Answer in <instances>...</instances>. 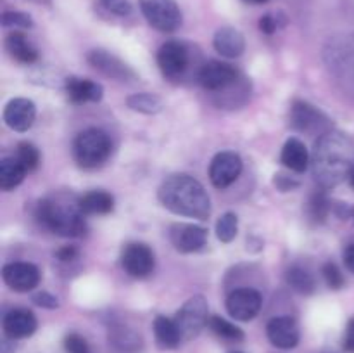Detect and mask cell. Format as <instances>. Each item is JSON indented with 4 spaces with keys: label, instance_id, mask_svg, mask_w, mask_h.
I'll return each mask as SVG.
<instances>
[{
    "label": "cell",
    "instance_id": "6da1fadb",
    "mask_svg": "<svg viewBox=\"0 0 354 353\" xmlns=\"http://www.w3.org/2000/svg\"><path fill=\"white\" fill-rule=\"evenodd\" d=\"M354 168V144L348 135L330 130L318 137L311 154L313 176L324 189L339 185Z\"/></svg>",
    "mask_w": 354,
    "mask_h": 353
},
{
    "label": "cell",
    "instance_id": "7a4b0ae2",
    "mask_svg": "<svg viewBox=\"0 0 354 353\" xmlns=\"http://www.w3.org/2000/svg\"><path fill=\"white\" fill-rule=\"evenodd\" d=\"M158 197L166 210L180 217L206 220L211 215V201L206 189L185 173L168 176L159 187Z\"/></svg>",
    "mask_w": 354,
    "mask_h": 353
},
{
    "label": "cell",
    "instance_id": "3957f363",
    "mask_svg": "<svg viewBox=\"0 0 354 353\" xmlns=\"http://www.w3.org/2000/svg\"><path fill=\"white\" fill-rule=\"evenodd\" d=\"M37 220L61 237H80L85 234V213L80 208V199L68 194H55L37 204Z\"/></svg>",
    "mask_w": 354,
    "mask_h": 353
},
{
    "label": "cell",
    "instance_id": "277c9868",
    "mask_svg": "<svg viewBox=\"0 0 354 353\" xmlns=\"http://www.w3.org/2000/svg\"><path fill=\"white\" fill-rule=\"evenodd\" d=\"M75 158L83 168H95L102 165L111 154V141L106 132L88 128L82 132L75 141Z\"/></svg>",
    "mask_w": 354,
    "mask_h": 353
},
{
    "label": "cell",
    "instance_id": "5b68a950",
    "mask_svg": "<svg viewBox=\"0 0 354 353\" xmlns=\"http://www.w3.org/2000/svg\"><path fill=\"white\" fill-rule=\"evenodd\" d=\"M207 315H209V307H207V301L204 296L196 294L185 301V305L180 308L175 317L183 341H190L203 332L206 324H209Z\"/></svg>",
    "mask_w": 354,
    "mask_h": 353
},
{
    "label": "cell",
    "instance_id": "8992f818",
    "mask_svg": "<svg viewBox=\"0 0 354 353\" xmlns=\"http://www.w3.org/2000/svg\"><path fill=\"white\" fill-rule=\"evenodd\" d=\"M140 10L152 28L171 33L182 24V10L175 0H140Z\"/></svg>",
    "mask_w": 354,
    "mask_h": 353
},
{
    "label": "cell",
    "instance_id": "52a82bcc",
    "mask_svg": "<svg viewBox=\"0 0 354 353\" xmlns=\"http://www.w3.org/2000/svg\"><path fill=\"white\" fill-rule=\"evenodd\" d=\"M290 127L297 132H303L308 135H318L332 130V125L328 116H325L320 109L311 106L304 100H294L290 107Z\"/></svg>",
    "mask_w": 354,
    "mask_h": 353
},
{
    "label": "cell",
    "instance_id": "ba28073f",
    "mask_svg": "<svg viewBox=\"0 0 354 353\" xmlns=\"http://www.w3.org/2000/svg\"><path fill=\"white\" fill-rule=\"evenodd\" d=\"M242 173V159L237 152H218L209 165V179L216 189L230 187Z\"/></svg>",
    "mask_w": 354,
    "mask_h": 353
},
{
    "label": "cell",
    "instance_id": "9c48e42d",
    "mask_svg": "<svg viewBox=\"0 0 354 353\" xmlns=\"http://www.w3.org/2000/svg\"><path fill=\"white\" fill-rule=\"evenodd\" d=\"M263 305L261 294L251 287L235 289L227 298V310L235 320L249 322L259 314Z\"/></svg>",
    "mask_w": 354,
    "mask_h": 353
},
{
    "label": "cell",
    "instance_id": "30bf717a",
    "mask_svg": "<svg viewBox=\"0 0 354 353\" xmlns=\"http://www.w3.org/2000/svg\"><path fill=\"white\" fill-rule=\"evenodd\" d=\"M121 265L128 275L142 279L154 270V253L147 244L131 242V244L124 246L123 253H121Z\"/></svg>",
    "mask_w": 354,
    "mask_h": 353
},
{
    "label": "cell",
    "instance_id": "8fae6325",
    "mask_svg": "<svg viewBox=\"0 0 354 353\" xmlns=\"http://www.w3.org/2000/svg\"><path fill=\"white\" fill-rule=\"evenodd\" d=\"M2 279L16 293H28L40 284V270L33 263H7L2 269Z\"/></svg>",
    "mask_w": 354,
    "mask_h": 353
},
{
    "label": "cell",
    "instance_id": "7c38bea8",
    "mask_svg": "<svg viewBox=\"0 0 354 353\" xmlns=\"http://www.w3.org/2000/svg\"><path fill=\"white\" fill-rule=\"evenodd\" d=\"M239 80V73L234 66L221 61H209L201 68L199 83L209 92H221Z\"/></svg>",
    "mask_w": 354,
    "mask_h": 353
},
{
    "label": "cell",
    "instance_id": "4fadbf2b",
    "mask_svg": "<svg viewBox=\"0 0 354 353\" xmlns=\"http://www.w3.org/2000/svg\"><path fill=\"white\" fill-rule=\"evenodd\" d=\"M169 241L180 253L199 251L206 246L207 230L194 224H175L169 227Z\"/></svg>",
    "mask_w": 354,
    "mask_h": 353
},
{
    "label": "cell",
    "instance_id": "5bb4252c",
    "mask_svg": "<svg viewBox=\"0 0 354 353\" xmlns=\"http://www.w3.org/2000/svg\"><path fill=\"white\" fill-rule=\"evenodd\" d=\"M86 59H88V62L97 69V71L109 76V78L120 80V82H128V80L137 78L135 71L127 64V62L121 61L116 55L109 54L107 51H100V48L90 51Z\"/></svg>",
    "mask_w": 354,
    "mask_h": 353
},
{
    "label": "cell",
    "instance_id": "9a60e30c",
    "mask_svg": "<svg viewBox=\"0 0 354 353\" xmlns=\"http://www.w3.org/2000/svg\"><path fill=\"white\" fill-rule=\"evenodd\" d=\"M35 118H37L35 102L24 97L9 100L3 109V121L14 132H28L33 127Z\"/></svg>",
    "mask_w": 354,
    "mask_h": 353
},
{
    "label": "cell",
    "instance_id": "2e32d148",
    "mask_svg": "<svg viewBox=\"0 0 354 353\" xmlns=\"http://www.w3.org/2000/svg\"><path fill=\"white\" fill-rule=\"evenodd\" d=\"M266 336L270 343L280 350H290L299 343V325L292 317H275L266 325Z\"/></svg>",
    "mask_w": 354,
    "mask_h": 353
},
{
    "label": "cell",
    "instance_id": "e0dca14e",
    "mask_svg": "<svg viewBox=\"0 0 354 353\" xmlns=\"http://www.w3.org/2000/svg\"><path fill=\"white\" fill-rule=\"evenodd\" d=\"M158 64L161 71L169 78L182 75L189 64V52L180 42H166L158 52Z\"/></svg>",
    "mask_w": 354,
    "mask_h": 353
},
{
    "label": "cell",
    "instance_id": "ac0fdd59",
    "mask_svg": "<svg viewBox=\"0 0 354 353\" xmlns=\"http://www.w3.org/2000/svg\"><path fill=\"white\" fill-rule=\"evenodd\" d=\"M3 334L7 338L12 339H24L30 338L35 331H37V317L31 314L30 310H23V308H17V310H10L9 314L3 317Z\"/></svg>",
    "mask_w": 354,
    "mask_h": 353
},
{
    "label": "cell",
    "instance_id": "d6986e66",
    "mask_svg": "<svg viewBox=\"0 0 354 353\" xmlns=\"http://www.w3.org/2000/svg\"><path fill=\"white\" fill-rule=\"evenodd\" d=\"M64 89L68 93V99L73 104L99 102L104 96V89L100 83L86 78H76V76L64 80Z\"/></svg>",
    "mask_w": 354,
    "mask_h": 353
},
{
    "label": "cell",
    "instance_id": "ffe728a7",
    "mask_svg": "<svg viewBox=\"0 0 354 353\" xmlns=\"http://www.w3.org/2000/svg\"><path fill=\"white\" fill-rule=\"evenodd\" d=\"M213 45L216 48L218 54H221L223 57L235 59L241 57L245 51V38L237 28L234 26H221L218 28L216 33H214Z\"/></svg>",
    "mask_w": 354,
    "mask_h": 353
},
{
    "label": "cell",
    "instance_id": "44dd1931",
    "mask_svg": "<svg viewBox=\"0 0 354 353\" xmlns=\"http://www.w3.org/2000/svg\"><path fill=\"white\" fill-rule=\"evenodd\" d=\"M280 161L287 166L289 170L296 173L306 172L308 165L311 163V156L308 152V147L304 145V142H301L299 138L292 137L286 142L282 149V154H280Z\"/></svg>",
    "mask_w": 354,
    "mask_h": 353
},
{
    "label": "cell",
    "instance_id": "7402d4cb",
    "mask_svg": "<svg viewBox=\"0 0 354 353\" xmlns=\"http://www.w3.org/2000/svg\"><path fill=\"white\" fill-rule=\"evenodd\" d=\"M6 48L12 59L23 64H33L38 59V52L33 45L28 42V38L23 33H9L6 38Z\"/></svg>",
    "mask_w": 354,
    "mask_h": 353
},
{
    "label": "cell",
    "instance_id": "603a6c76",
    "mask_svg": "<svg viewBox=\"0 0 354 353\" xmlns=\"http://www.w3.org/2000/svg\"><path fill=\"white\" fill-rule=\"evenodd\" d=\"M26 170L16 156H3L0 159V189L12 190L24 180Z\"/></svg>",
    "mask_w": 354,
    "mask_h": 353
},
{
    "label": "cell",
    "instance_id": "cb8c5ba5",
    "mask_svg": "<svg viewBox=\"0 0 354 353\" xmlns=\"http://www.w3.org/2000/svg\"><path fill=\"white\" fill-rule=\"evenodd\" d=\"M109 341L116 350L124 353H135L142 348V336L124 325H114L109 329Z\"/></svg>",
    "mask_w": 354,
    "mask_h": 353
},
{
    "label": "cell",
    "instance_id": "d4e9b609",
    "mask_svg": "<svg viewBox=\"0 0 354 353\" xmlns=\"http://www.w3.org/2000/svg\"><path fill=\"white\" fill-rule=\"evenodd\" d=\"M80 208L85 215H107L114 210V197L106 190H92L80 197Z\"/></svg>",
    "mask_w": 354,
    "mask_h": 353
},
{
    "label": "cell",
    "instance_id": "484cf974",
    "mask_svg": "<svg viewBox=\"0 0 354 353\" xmlns=\"http://www.w3.org/2000/svg\"><path fill=\"white\" fill-rule=\"evenodd\" d=\"M154 334L158 339L159 346L166 350L176 348L180 345V341H183L182 334L178 331V325L175 320L165 317V315H158L154 320Z\"/></svg>",
    "mask_w": 354,
    "mask_h": 353
},
{
    "label": "cell",
    "instance_id": "4316f807",
    "mask_svg": "<svg viewBox=\"0 0 354 353\" xmlns=\"http://www.w3.org/2000/svg\"><path fill=\"white\" fill-rule=\"evenodd\" d=\"M127 106L130 107L131 111H137V113L142 114H158L161 113L162 107H165V102L159 96L151 92H140L133 93L127 99Z\"/></svg>",
    "mask_w": 354,
    "mask_h": 353
},
{
    "label": "cell",
    "instance_id": "83f0119b",
    "mask_svg": "<svg viewBox=\"0 0 354 353\" xmlns=\"http://www.w3.org/2000/svg\"><path fill=\"white\" fill-rule=\"evenodd\" d=\"M286 280L290 287H292L296 293L299 294H311L315 293V287H317V282H315V277L308 272L303 266H290L286 273Z\"/></svg>",
    "mask_w": 354,
    "mask_h": 353
},
{
    "label": "cell",
    "instance_id": "f1b7e54d",
    "mask_svg": "<svg viewBox=\"0 0 354 353\" xmlns=\"http://www.w3.org/2000/svg\"><path fill=\"white\" fill-rule=\"evenodd\" d=\"M330 213V201L325 190H315L308 201V217L313 224H322Z\"/></svg>",
    "mask_w": 354,
    "mask_h": 353
},
{
    "label": "cell",
    "instance_id": "f546056e",
    "mask_svg": "<svg viewBox=\"0 0 354 353\" xmlns=\"http://www.w3.org/2000/svg\"><path fill=\"white\" fill-rule=\"evenodd\" d=\"M209 327L214 334L223 339H228V341H242L244 339V331L241 327L228 322L227 318L218 317V315L209 317Z\"/></svg>",
    "mask_w": 354,
    "mask_h": 353
},
{
    "label": "cell",
    "instance_id": "4dcf8cb0",
    "mask_svg": "<svg viewBox=\"0 0 354 353\" xmlns=\"http://www.w3.org/2000/svg\"><path fill=\"white\" fill-rule=\"evenodd\" d=\"M239 232V218L237 215L228 211L221 215L220 220L216 221V237L221 242H232Z\"/></svg>",
    "mask_w": 354,
    "mask_h": 353
},
{
    "label": "cell",
    "instance_id": "1f68e13d",
    "mask_svg": "<svg viewBox=\"0 0 354 353\" xmlns=\"http://www.w3.org/2000/svg\"><path fill=\"white\" fill-rule=\"evenodd\" d=\"M16 158L19 159V163L24 166V170H26L28 173L37 170L38 165H40V152H38V149L35 147L33 144H30V142H21V144L17 145Z\"/></svg>",
    "mask_w": 354,
    "mask_h": 353
},
{
    "label": "cell",
    "instance_id": "d6a6232c",
    "mask_svg": "<svg viewBox=\"0 0 354 353\" xmlns=\"http://www.w3.org/2000/svg\"><path fill=\"white\" fill-rule=\"evenodd\" d=\"M322 273H324L325 282H327V286L330 287V289H341V287H344V275H342L341 269H339L335 263H325L324 269H322Z\"/></svg>",
    "mask_w": 354,
    "mask_h": 353
},
{
    "label": "cell",
    "instance_id": "836d02e7",
    "mask_svg": "<svg viewBox=\"0 0 354 353\" xmlns=\"http://www.w3.org/2000/svg\"><path fill=\"white\" fill-rule=\"evenodd\" d=\"M2 24L7 28H33V19H31V16H28L26 12L7 10V12L2 14Z\"/></svg>",
    "mask_w": 354,
    "mask_h": 353
},
{
    "label": "cell",
    "instance_id": "e575fe53",
    "mask_svg": "<svg viewBox=\"0 0 354 353\" xmlns=\"http://www.w3.org/2000/svg\"><path fill=\"white\" fill-rule=\"evenodd\" d=\"M64 350L66 353H90L88 343L85 338H82L76 332H71L64 338Z\"/></svg>",
    "mask_w": 354,
    "mask_h": 353
},
{
    "label": "cell",
    "instance_id": "d590c367",
    "mask_svg": "<svg viewBox=\"0 0 354 353\" xmlns=\"http://www.w3.org/2000/svg\"><path fill=\"white\" fill-rule=\"evenodd\" d=\"M100 6L116 16H128L131 12V3L128 0H100Z\"/></svg>",
    "mask_w": 354,
    "mask_h": 353
},
{
    "label": "cell",
    "instance_id": "8d00e7d4",
    "mask_svg": "<svg viewBox=\"0 0 354 353\" xmlns=\"http://www.w3.org/2000/svg\"><path fill=\"white\" fill-rule=\"evenodd\" d=\"M33 303L38 305V307L41 308H48V310H55V308L59 307V301L57 298L52 296L50 293H47V291H40V293L33 294Z\"/></svg>",
    "mask_w": 354,
    "mask_h": 353
},
{
    "label": "cell",
    "instance_id": "74e56055",
    "mask_svg": "<svg viewBox=\"0 0 354 353\" xmlns=\"http://www.w3.org/2000/svg\"><path fill=\"white\" fill-rule=\"evenodd\" d=\"M273 183L277 185V189H280L282 192H287V190H294L299 187V180L292 179V176L286 175V173H277L275 179H273Z\"/></svg>",
    "mask_w": 354,
    "mask_h": 353
},
{
    "label": "cell",
    "instance_id": "f35d334b",
    "mask_svg": "<svg viewBox=\"0 0 354 353\" xmlns=\"http://www.w3.org/2000/svg\"><path fill=\"white\" fill-rule=\"evenodd\" d=\"M78 255H80V251L76 246H64V248H61L57 253H55V258H57L59 262L68 263V262H73V260L78 258Z\"/></svg>",
    "mask_w": 354,
    "mask_h": 353
},
{
    "label": "cell",
    "instance_id": "ab89813d",
    "mask_svg": "<svg viewBox=\"0 0 354 353\" xmlns=\"http://www.w3.org/2000/svg\"><path fill=\"white\" fill-rule=\"evenodd\" d=\"M277 26H279V23H277V19L272 14H266V16H263L261 19H259V30H261L263 33L273 35L277 31Z\"/></svg>",
    "mask_w": 354,
    "mask_h": 353
},
{
    "label": "cell",
    "instance_id": "60d3db41",
    "mask_svg": "<svg viewBox=\"0 0 354 353\" xmlns=\"http://www.w3.org/2000/svg\"><path fill=\"white\" fill-rule=\"evenodd\" d=\"M342 346L348 353H354V317L348 322L344 332V341H342Z\"/></svg>",
    "mask_w": 354,
    "mask_h": 353
},
{
    "label": "cell",
    "instance_id": "b9f144b4",
    "mask_svg": "<svg viewBox=\"0 0 354 353\" xmlns=\"http://www.w3.org/2000/svg\"><path fill=\"white\" fill-rule=\"evenodd\" d=\"M16 339L12 338H3L2 343H0V353H14L16 352Z\"/></svg>",
    "mask_w": 354,
    "mask_h": 353
},
{
    "label": "cell",
    "instance_id": "7bdbcfd3",
    "mask_svg": "<svg viewBox=\"0 0 354 353\" xmlns=\"http://www.w3.org/2000/svg\"><path fill=\"white\" fill-rule=\"evenodd\" d=\"M344 263L349 270L354 273V244H349L344 249Z\"/></svg>",
    "mask_w": 354,
    "mask_h": 353
},
{
    "label": "cell",
    "instance_id": "ee69618b",
    "mask_svg": "<svg viewBox=\"0 0 354 353\" xmlns=\"http://www.w3.org/2000/svg\"><path fill=\"white\" fill-rule=\"evenodd\" d=\"M245 2H249V3H265V2H268V0H245Z\"/></svg>",
    "mask_w": 354,
    "mask_h": 353
},
{
    "label": "cell",
    "instance_id": "f6af8a7d",
    "mask_svg": "<svg viewBox=\"0 0 354 353\" xmlns=\"http://www.w3.org/2000/svg\"><path fill=\"white\" fill-rule=\"evenodd\" d=\"M349 179H351V185L354 187V168H353V172H351V175H349Z\"/></svg>",
    "mask_w": 354,
    "mask_h": 353
}]
</instances>
